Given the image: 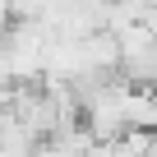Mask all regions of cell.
<instances>
[{
	"label": "cell",
	"mask_w": 157,
	"mask_h": 157,
	"mask_svg": "<svg viewBox=\"0 0 157 157\" xmlns=\"http://www.w3.org/2000/svg\"><path fill=\"white\" fill-rule=\"evenodd\" d=\"M0 116H5V111H0Z\"/></svg>",
	"instance_id": "cell-1"
}]
</instances>
